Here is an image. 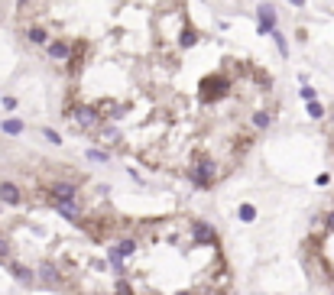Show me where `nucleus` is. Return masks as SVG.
I'll return each mask as SVG.
<instances>
[{"mask_svg": "<svg viewBox=\"0 0 334 295\" xmlns=\"http://www.w3.org/2000/svg\"><path fill=\"white\" fill-rule=\"evenodd\" d=\"M328 230H334V211L328 214Z\"/></svg>", "mask_w": 334, "mask_h": 295, "instance_id": "obj_24", "label": "nucleus"}, {"mask_svg": "<svg viewBox=\"0 0 334 295\" xmlns=\"http://www.w3.org/2000/svg\"><path fill=\"white\" fill-rule=\"evenodd\" d=\"M52 198H56V201H75V185L72 182H56L52 185Z\"/></svg>", "mask_w": 334, "mask_h": 295, "instance_id": "obj_5", "label": "nucleus"}, {"mask_svg": "<svg viewBox=\"0 0 334 295\" xmlns=\"http://www.w3.org/2000/svg\"><path fill=\"white\" fill-rule=\"evenodd\" d=\"M43 276L49 279V282H59V276H56V266H52V263H43Z\"/></svg>", "mask_w": 334, "mask_h": 295, "instance_id": "obj_17", "label": "nucleus"}, {"mask_svg": "<svg viewBox=\"0 0 334 295\" xmlns=\"http://www.w3.org/2000/svg\"><path fill=\"white\" fill-rule=\"evenodd\" d=\"M237 214H240V221H256V208H253V204H240V211H237Z\"/></svg>", "mask_w": 334, "mask_h": 295, "instance_id": "obj_14", "label": "nucleus"}, {"mask_svg": "<svg viewBox=\"0 0 334 295\" xmlns=\"http://www.w3.org/2000/svg\"><path fill=\"white\" fill-rule=\"evenodd\" d=\"M4 133H10V136L23 133V120H4Z\"/></svg>", "mask_w": 334, "mask_h": 295, "instance_id": "obj_15", "label": "nucleus"}, {"mask_svg": "<svg viewBox=\"0 0 334 295\" xmlns=\"http://www.w3.org/2000/svg\"><path fill=\"white\" fill-rule=\"evenodd\" d=\"M0 201H4V204H20V201H23V195H20V188L13 182H4V185H0Z\"/></svg>", "mask_w": 334, "mask_h": 295, "instance_id": "obj_4", "label": "nucleus"}, {"mask_svg": "<svg viewBox=\"0 0 334 295\" xmlns=\"http://www.w3.org/2000/svg\"><path fill=\"white\" fill-rule=\"evenodd\" d=\"M7 256H10V243L0 237V259H7Z\"/></svg>", "mask_w": 334, "mask_h": 295, "instance_id": "obj_19", "label": "nucleus"}, {"mask_svg": "<svg viewBox=\"0 0 334 295\" xmlns=\"http://www.w3.org/2000/svg\"><path fill=\"white\" fill-rule=\"evenodd\" d=\"M302 98H305V101H308V104H311V101H315V91H311V88L305 85V88H302Z\"/></svg>", "mask_w": 334, "mask_h": 295, "instance_id": "obj_21", "label": "nucleus"}, {"mask_svg": "<svg viewBox=\"0 0 334 295\" xmlns=\"http://www.w3.org/2000/svg\"><path fill=\"white\" fill-rule=\"evenodd\" d=\"M192 230H195V240H198V243H214V230H211L204 221H195Z\"/></svg>", "mask_w": 334, "mask_h": 295, "instance_id": "obj_7", "label": "nucleus"}, {"mask_svg": "<svg viewBox=\"0 0 334 295\" xmlns=\"http://www.w3.org/2000/svg\"><path fill=\"white\" fill-rule=\"evenodd\" d=\"M49 56L52 59H68L72 56V46L68 43H49Z\"/></svg>", "mask_w": 334, "mask_h": 295, "instance_id": "obj_9", "label": "nucleus"}, {"mask_svg": "<svg viewBox=\"0 0 334 295\" xmlns=\"http://www.w3.org/2000/svg\"><path fill=\"white\" fill-rule=\"evenodd\" d=\"M272 39H276L279 52H282V56H289V46H285V39H282V36H279V33H272Z\"/></svg>", "mask_w": 334, "mask_h": 295, "instance_id": "obj_18", "label": "nucleus"}, {"mask_svg": "<svg viewBox=\"0 0 334 295\" xmlns=\"http://www.w3.org/2000/svg\"><path fill=\"white\" fill-rule=\"evenodd\" d=\"M308 117H311V120H321V117H324V107L318 104V101H311V104H308Z\"/></svg>", "mask_w": 334, "mask_h": 295, "instance_id": "obj_16", "label": "nucleus"}, {"mask_svg": "<svg viewBox=\"0 0 334 295\" xmlns=\"http://www.w3.org/2000/svg\"><path fill=\"white\" fill-rule=\"evenodd\" d=\"M10 269H13V276H17L23 285H33V279H36V272L26 269V266H20V263H10Z\"/></svg>", "mask_w": 334, "mask_h": 295, "instance_id": "obj_8", "label": "nucleus"}, {"mask_svg": "<svg viewBox=\"0 0 334 295\" xmlns=\"http://www.w3.org/2000/svg\"><path fill=\"white\" fill-rule=\"evenodd\" d=\"M256 17H260L256 33H260V36H272V33H276V7L272 4H260L256 7Z\"/></svg>", "mask_w": 334, "mask_h": 295, "instance_id": "obj_3", "label": "nucleus"}, {"mask_svg": "<svg viewBox=\"0 0 334 295\" xmlns=\"http://www.w3.org/2000/svg\"><path fill=\"white\" fill-rule=\"evenodd\" d=\"M56 208H59V214H65V217H78V198H75V201H56Z\"/></svg>", "mask_w": 334, "mask_h": 295, "instance_id": "obj_11", "label": "nucleus"}, {"mask_svg": "<svg viewBox=\"0 0 334 295\" xmlns=\"http://www.w3.org/2000/svg\"><path fill=\"white\" fill-rule=\"evenodd\" d=\"M289 4H292V7H302V4H305V0H289Z\"/></svg>", "mask_w": 334, "mask_h": 295, "instance_id": "obj_25", "label": "nucleus"}, {"mask_svg": "<svg viewBox=\"0 0 334 295\" xmlns=\"http://www.w3.org/2000/svg\"><path fill=\"white\" fill-rule=\"evenodd\" d=\"M214 175H217V166L208 159V156H201V159H198V166H195L192 172H188V178H192V182L198 185V188H208V185L214 182Z\"/></svg>", "mask_w": 334, "mask_h": 295, "instance_id": "obj_1", "label": "nucleus"}, {"mask_svg": "<svg viewBox=\"0 0 334 295\" xmlns=\"http://www.w3.org/2000/svg\"><path fill=\"white\" fill-rule=\"evenodd\" d=\"M46 140H49V143H62V136H59L56 130H46Z\"/></svg>", "mask_w": 334, "mask_h": 295, "instance_id": "obj_20", "label": "nucleus"}, {"mask_svg": "<svg viewBox=\"0 0 334 295\" xmlns=\"http://www.w3.org/2000/svg\"><path fill=\"white\" fill-rule=\"evenodd\" d=\"M4 107H7V111H13V107H17V98H7V94H4Z\"/></svg>", "mask_w": 334, "mask_h": 295, "instance_id": "obj_23", "label": "nucleus"}, {"mask_svg": "<svg viewBox=\"0 0 334 295\" xmlns=\"http://www.w3.org/2000/svg\"><path fill=\"white\" fill-rule=\"evenodd\" d=\"M227 88H230V81L224 78V75H208V78L201 81V98L204 101H217V98H224Z\"/></svg>", "mask_w": 334, "mask_h": 295, "instance_id": "obj_2", "label": "nucleus"}, {"mask_svg": "<svg viewBox=\"0 0 334 295\" xmlns=\"http://www.w3.org/2000/svg\"><path fill=\"white\" fill-rule=\"evenodd\" d=\"M30 43L33 46H49V36H46L43 26H30Z\"/></svg>", "mask_w": 334, "mask_h": 295, "instance_id": "obj_10", "label": "nucleus"}, {"mask_svg": "<svg viewBox=\"0 0 334 295\" xmlns=\"http://www.w3.org/2000/svg\"><path fill=\"white\" fill-rule=\"evenodd\" d=\"M117 295H133V292H130V285H127V282H117Z\"/></svg>", "mask_w": 334, "mask_h": 295, "instance_id": "obj_22", "label": "nucleus"}, {"mask_svg": "<svg viewBox=\"0 0 334 295\" xmlns=\"http://www.w3.org/2000/svg\"><path fill=\"white\" fill-rule=\"evenodd\" d=\"M179 43H182V46H185V49H188V46H195V43H198V33H195L192 26H185V30L179 33Z\"/></svg>", "mask_w": 334, "mask_h": 295, "instance_id": "obj_12", "label": "nucleus"}, {"mask_svg": "<svg viewBox=\"0 0 334 295\" xmlns=\"http://www.w3.org/2000/svg\"><path fill=\"white\" fill-rule=\"evenodd\" d=\"M75 123H78V127H94V123H98V111H94V107H78V111H75Z\"/></svg>", "mask_w": 334, "mask_h": 295, "instance_id": "obj_6", "label": "nucleus"}, {"mask_svg": "<svg viewBox=\"0 0 334 295\" xmlns=\"http://www.w3.org/2000/svg\"><path fill=\"white\" fill-rule=\"evenodd\" d=\"M179 295H188V292H179Z\"/></svg>", "mask_w": 334, "mask_h": 295, "instance_id": "obj_26", "label": "nucleus"}, {"mask_svg": "<svg viewBox=\"0 0 334 295\" xmlns=\"http://www.w3.org/2000/svg\"><path fill=\"white\" fill-rule=\"evenodd\" d=\"M269 123H272V117H269L266 111H256V114H253V127H256V130H266Z\"/></svg>", "mask_w": 334, "mask_h": 295, "instance_id": "obj_13", "label": "nucleus"}]
</instances>
